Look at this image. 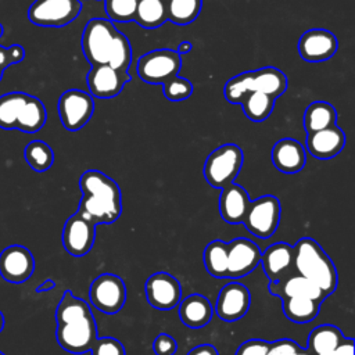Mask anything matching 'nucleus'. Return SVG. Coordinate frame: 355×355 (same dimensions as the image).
<instances>
[{"mask_svg": "<svg viewBox=\"0 0 355 355\" xmlns=\"http://www.w3.org/2000/svg\"><path fill=\"white\" fill-rule=\"evenodd\" d=\"M337 111L326 101L311 103L304 112V128L306 133H313L337 125Z\"/></svg>", "mask_w": 355, "mask_h": 355, "instance_id": "nucleus-26", "label": "nucleus"}, {"mask_svg": "<svg viewBox=\"0 0 355 355\" xmlns=\"http://www.w3.org/2000/svg\"><path fill=\"white\" fill-rule=\"evenodd\" d=\"M343 340V333L333 324H320L308 336V351L312 355L331 354Z\"/></svg>", "mask_w": 355, "mask_h": 355, "instance_id": "nucleus-27", "label": "nucleus"}, {"mask_svg": "<svg viewBox=\"0 0 355 355\" xmlns=\"http://www.w3.org/2000/svg\"><path fill=\"white\" fill-rule=\"evenodd\" d=\"M164 96L171 101H182L191 96L193 85L189 79L175 76L172 80L162 85Z\"/></svg>", "mask_w": 355, "mask_h": 355, "instance_id": "nucleus-39", "label": "nucleus"}, {"mask_svg": "<svg viewBox=\"0 0 355 355\" xmlns=\"http://www.w3.org/2000/svg\"><path fill=\"white\" fill-rule=\"evenodd\" d=\"M129 79L128 72H119L107 64L92 67V71L86 76L90 96L97 98H112L118 96Z\"/></svg>", "mask_w": 355, "mask_h": 355, "instance_id": "nucleus-17", "label": "nucleus"}, {"mask_svg": "<svg viewBox=\"0 0 355 355\" xmlns=\"http://www.w3.org/2000/svg\"><path fill=\"white\" fill-rule=\"evenodd\" d=\"M345 146V133L337 125L308 133L305 151L318 159H329L341 153Z\"/></svg>", "mask_w": 355, "mask_h": 355, "instance_id": "nucleus-18", "label": "nucleus"}, {"mask_svg": "<svg viewBox=\"0 0 355 355\" xmlns=\"http://www.w3.org/2000/svg\"><path fill=\"white\" fill-rule=\"evenodd\" d=\"M0 355H4V354H3V352H1V351H0Z\"/></svg>", "mask_w": 355, "mask_h": 355, "instance_id": "nucleus-53", "label": "nucleus"}, {"mask_svg": "<svg viewBox=\"0 0 355 355\" xmlns=\"http://www.w3.org/2000/svg\"><path fill=\"white\" fill-rule=\"evenodd\" d=\"M187 355H219L216 348L211 344H201L198 347H194Z\"/></svg>", "mask_w": 355, "mask_h": 355, "instance_id": "nucleus-46", "label": "nucleus"}, {"mask_svg": "<svg viewBox=\"0 0 355 355\" xmlns=\"http://www.w3.org/2000/svg\"><path fill=\"white\" fill-rule=\"evenodd\" d=\"M269 291L275 295L283 297H302L315 300L318 302H323L327 297L319 287H316L311 280L302 276H293L290 279H280L279 282L269 283Z\"/></svg>", "mask_w": 355, "mask_h": 355, "instance_id": "nucleus-22", "label": "nucleus"}, {"mask_svg": "<svg viewBox=\"0 0 355 355\" xmlns=\"http://www.w3.org/2000/svg\"><path fill=\"white\" fill-rule=\"evenodd\" d=\"M273 97L259 93V92H251L248 93L240 103L245 116L252 122H262L268 119L273 111L275 105Z\"/></svg>", "mask_w": 355, "mask_h": 355, "instance_id": "nucleus-32", "label": "nucleus"}, {"mask_svg": "<svg viewBox=\"0 0 355 355\" xmlns=\"http://www.w3.org/2000/svg\"><path fill=\"white\" fill-rule=\"evenodd\" d=\"M250 304V290L241 283L232 282L220 288L216 298L215 311L222 320L234 322L248 312Z\"/></svg>", "mask_w": 355, "mask_h": 355, "instance_id": "nucleus-16", "label": "nucleus"}, {"mask_svg": "<svg viewBox=\"0 0 355 355\" xmlns=\"http://www.w3.org/2000/svg\"><path fill=\"white\" fill-rule=\"evenodd\" d=\"M25 57V50L19 44H12L4 47L0 44V80L3 78V71L10 65L19 64Z\"/></svg>", "mask_w": 355, "mask_h": 355, "instance_id": "nucleus-41", "label": "nucleus"}, {"mask_svg": "<svg viewBox=\"0 0 355 355\" xmlns=\"http://www.w3.org/2000/svg\"><path fill=\"white\" fill-rule=\"evenodd\" d=\"M135 1H139V0H135Z\"/></svg>", "mask_w": 355, "mask_h": 355, "instance_id": "nucleus-54", "label": "nucleus"}, {"mask_svg": "<svg viewBox=\"0 0 355 355\" xmlns=\"http://www.w3.org/2000/svg\"><path fill=\"white\" fill-rule=\"evenodd\" d=\"M3 33H4V29H3V25L0 24V37L3 36Z\"/></svg>", "mask_w": 355, "mask_h": 355, "instance_id": "nucleus-51", "label": "nucleus"}, {"mask_svg": "<svg viewBox=\"0 0 355 355\" xmlns=\"http://www.w3.org/2000/svg\"><path fill=\"white\" fill-rule=\"evenodd\" d=\"M136 6L135 0H105V12L111 22H129L135 19Z\"/></svg>", "mask_w": 355, "mask_h": 355, "instance_id": "nucleus-38", "label": "nucleus"}, {"mask_svg": "<svg viewBox=\"0 0 355 355\" xmlns=\"http://www.w3.org/2000/svg\"><path fill=\"white\" fill-rule=\"evenodd\" d=\"M295 355H312L308 349H302V348H300L297 352H295Z\"/></svg>", "mask_w": 355, "mask_h": 355, "instance_id": "nucleus-49", "label": "nucleus"}, {"mask_svg": "<svg viewBox=\"0 0 355 355\" xmlns=\"http://www.w3.org/2000/svg\"><path fill=\"white\" fill-rule=\"evenodd\" d=\"M96 225L75 212L69 216L62 229V245L72 257L86 255L94 244Z\"/></svg>", "mask_w": 355, "mask_h": 355, "instance_id": "nucleus-11", "label": "nucleus"}, {"mask_svg": "<svg viewBox=\"0 0 355 355\" xmlns=\"http://www.w3.org/2000/svg\"><path fill=\"white\" fill-rule=\"evenodd\" d=\"M35 270V258L32 252L19 244L6 247L0 252V276L14 284L26 282Z\"/></svg>", "mask_w": 355, "mask_h": 355, "instance_id": "nucleus-12", "label": "nucleus"}, {"mask_svg": "<svg viewBox=\"0 0 355 355\" xmlns=\"http://www.w3.org/2000/svg\"><path fill=\"white\" fill-rule=\"evenodd\" d=\"M3 327H4V316H3V313H1V311H0V333H1Z\"/></svg>", "mask_w": 355, "mask_h": 355, "instance_id": "nucleus-50", "label": "nucleus"}, {"mask_svg": "<svg viewBox=\"0 0 355 355\" xmlns=\"http://www.w3.org/2000/svg\"><path fill=\"white\" fill-rule=\"evenodd\" d=\"M115 25L105 18L90 19L82 33V50L92 67L107 64L112 40L116 35Z\"/></svg>", "mask_w": 355, "mask_h": 355, "instance_id": "nucleus-5", "label": "nucleus"}, {"mask_svg": "<svg viewBox=\"0 0 355 355\" xmlns=\"http://www.w3.org/2000/svg\"><path fill=\"white\" fill-rule=\"evenodd\" d=\"M24 157L28 165L36 172H44L50 169L54 162V153L51 147L42 140H33L28 143L24 150Z\"/></svg>", "mask_w": 355, "mask_h": 355, "instance_id": "nucleus-34", "label": "nucleus"}, {"mask_svg": "<svg viewBox=\"0 0 355 355\" xmlns=\"http://www.w3.org/2000/svg\"><path fill=\"white\" fill-rule=\"evenodd\" d=\"M293 263L300 276L311 280L326 295L336 291L338 276L333 261L311 237H302L293 247Z\"/></svg>", "mask_w": 355, "mask_h": 355, "instance_id": "nucleus-2", "label": "nucleus"}, {"mask_svg": "<svg viewBox=\"0 0 355 355\" xmlns=\"http://www.w3.org/2000/svg\"><path fill=\"white\" fill-rule=\"evenodd\" d=\"M80 11V0H35L28 10V18L39 26L60 28L72 22Z\"/></svg>", "mask_w": 355, "mask_h": 355, "instance_id": "nucleus-6", "label": "nucleus"}, {"mask_svg": "<svg viewBox=\"0 0 355 355\" xmlns=\"http://www.w3.org/2000/svg\"><path fill=\"white\" fill-rule=\"evenodd\" d=\"M24 92H10L0 96V128L6 130L15 129V121L19 107L25 98Z\"/></svg>", "mask_w": 355, "mask_h": 355, "instance_id": "nucleus-36", "label": "nucleus"}, {"mask_svg": "<svg viewBox=\"0 0 355 355\" xmlns=\"http://www.w3.org/2000/svg\"><path fill=\"white\" fill-rule=\"evenodd\" d=\"M294 258L293 247L287 243H275L269 245L261 254V262L263 272L270 282H279L283 273L291 266Z\"/></svg>", "mask_w": 355, "mask_h": 355, "instance_id": "nucleus-21", "label": "nucleus"}, {"mask_svg": "<svg viewBox=\"0 0 355 355\" xmlns=\"http://www.w3.org/2000/svg\"><path fill=\"white\" fill-rule=\"evenodd\" d=\"M252 92L251 86V72H243L230 78L223 89L225 98L232 104H240L241 100Z\"/></svg>", "mask_w": 355, "mask_h": 355, "instance_id": "nucleus-37", "label": "nucleus"}, {"mask_svg": "<svg viewBox=\"0 0 355 355\" xmlns=\"http://www.w3.org/2000/svg\"><path fill=\"white\" fill-rule=\"evenodd\" d=\"M250 72L252 92H259L277 98L287 89V78L279 68L263 67Z\"/></svg>", "mask_w": 355, "mask_h": 355, "instance_id": "nucleus-25", "label": "nucleus"}, {"mask_svg": "<svg viewBox=\"0 0 355 355\" xmlns=\"http://www.w3.org/2000/svg\"><path fill=\"white\" fill-rule=\"evenodd\" d=\"M333 355H354V338L343 337L340 344L333 351Z\"/></svg>", "mask_w": 355, "mask_h": 355, "instance_id": "nucleus-45", "label": "nucleus"}, {"mask_svg": "<svg viewBox=\"0 0 355 355\" xmlns=\"http://www.w3.org/2000/svg\"><path fill=\"white\" fill-rule=\"evenodd\" d=\"M300 349L298 344L290 338H280L270 343L266 355H295Z\"/></svg>", "mask_w": 355, "mask_h": 355, "instance_id": "nucleus-44", "label": "nucleus"}, {"mask_svg": "<svg viewBox=\"0 0 355 355\" xmlns=\"http://www.w3.org/2000/svg\"><path fill=\"white\" fill-rule=\"evenodd\" d=\"M93 97L83 90H65L58 98V115L67 130L76 132L82 129L93 116Z\"/></svg>", "mask_w": 355, "mask_h": 355, "instance_id": "nucleus-8", "label": "nucleus"}, {"mask_svg": "<svg viewBox=\"0 0 355 355\" xmlns=\"http://www.w3.org/2000/svg\"><path fill=\"white\" fill-rule=\"evenodd\" d=\"M90 302L98 311L112 315L122 309L126 301V286L123 280L112 273L97 276L89 290Z\"/></svg>", "mask_w": 355, "mask_h": 355, "instance_id": "nucleus-9", "label": "nucleus"}, {"mask_svg": "<svg viewBox=\"0 0 355 355\" xmlns=\"http://www.w3.org/2000/svg\"><path fill=\"white\" fill-rule=\"evenodd\" d=\"M90 351L92 355H126L122 343L112 337L97 338Z\"/></svg>", "mask_w": 355, "mask_h": 355, "instance_id": "nucleus-40", "label": "nucleus"}, {"mask_svg": "<svg viewBox=\"0 0 355 355\" xmlns=\"http://www.w3.org/2000/svg\"><path fill=\"white\" fill-rule=\"evenodd\" d=\"M57 341L61 348L73 354H83L92 349L97 340V327L93 315L57 324Z\"/></svg>", "mask_w": 355, "mask_h": 355, "instance_id": "nucleus-10", "label": "nucleus"}, {"mask_svg": "<svg viewBox=\"0 0 355 355\" xmlns=\"http://www.w3.org/2000/svg\"><path fill=\"white\" fill-rule=\"evenodd\" d=\"M89 315H93L90 311V306L86 301L82 298L75 297L71 291H65L61 297V301L57 305L55 309V320L57 324L73 322L82 318H86Z\"/></svg>", "mask_w": 355, "mask_h": 355, "instance_id": "nucleus-31", "label": "nucleus"}, {"mask_svg": "<svg viewBox=\"0 0 355 355\" xmlns=\"http://www.w3.org/2000/svg\"><path fill=\"white\" fill-rule=\"evenodd\" d=\"M259 247L244 237L227 243V277L240 279L251 273L261 262Z\"/></svg>", "mask_w": 355, "mask_h": 355, "instance_id": "nucleus-13", "label": "nucleus"}, {"mask_svg": "<svg viewBox=\"0 0 355 355\" xmlns=\"http://www.w3.org/2000/svg\"><path fill=\"white\" fill-rule=\"evenodd\" d=\"M204 265L207 272L216 279H227V243L214 240L204 250Z\"/></svg>", "mask_w": 355, "mask_h": 355, "instance_id": "nucleus-30", "label": "nucleus"}, {"mask_svg": "<svg viewBox=\"0 0 355 355\" xmlns=\"http://www.w3.org/2000/svg\"><path fill=\"white\" fill-rule=\"evenodd\" d=\"M153 351L155 355H175L178 351V343L172 336L161 333L153 341Z\"/></svg>", "mask_w": 355, "mask_h": 355, "instance_id": "nucleus-42", "label": "nucleus"}, {"mask_svg": "<svg viewBox=\"0 0 355 355\" xmlns=\"http://www.w3.org/2000/svg\"><path fill=\"white\" fill-rule=\"evenodd\" d=\"M297 47L304 61L322 62L336 54L338 42L333 32L322 28H315L301 35Z\"/></svg>", "mask_w": 355, "mask_h": 355, "instance_id": "nucleus-14", "label": "nucleus"}, {"mask_svg": "<svg viewBox=\"0 0 355 355\" xmlns=\"http://www.w3.org/2000/svg\"><path fill=\"white\" fill-rule=\"evenodd\" d=\"M320 302L302 297H283V312L294 323H308L319 313Z\"/></svg>", "mask_w": 355, "mask_h": 355, "instance_id": "nucleus-29", "label": "nucleus"}, {"mask_svg": "<svg viewBox=\"0 0 355 355\" xmlns=\"http://www.w3.org/2000/svg\"><path fill=\"white\" fill-rule=\"evenodd\" d=\"M212 305L207 297L201 294H190L180 301L179 316L183 324L191 329H201L211 322Z\"/></svg>", "mask_w": 355, "mask_h": 355, "instance_id": "nucleus-23", "label": "nucleus"}, {"mask_svg": "<svg viewBox=\"0 0 355 355\" xmlns=\"http://www.w3.org/2000/svg\"><path fill=\"white\" fill-rule=\"evenodd\" d=\"M79 187L83 193L79 202V212L94 225L114 223L122 212L119 186L114 179L97 169L82 173Z\"/></svg>", "mask_w": 355, "mask_h": 355, "instance_id": "nucleus-1", "label": "nucleus"}, {"mask_svg": "<svg viewBox=\"0 0 355 355\" xmlns=\"http://www.w3.org/2000/svg\"><path fill=\"white\" fill-rule=\"evenodd\" d=\"M46 118L47 112L42 100L26 93L17 115L15 129L25 133H36L44 126Z\"/></svg>", "mask_w": 355, "mask_h": 355, "instance_id": "nucleus-24", "label": "nucleus"}, {"mask_svg": "<svg viewBox=\"0 0 355 355\" xmlns=\"http://www.w3.org/2000/svg\"><path fill=\"white\" fill-rule=\"evenodd\" d=\"M201 7L202 0H166V19L178 25L191 24Z\"/></svg>", "mask_w": 355, "mask_h": 355, "instance_id": "nucleus-33", "label": "nucleus"}, {"mask_svg": "<svg viewBox=\"0 0 355 355\" xmlns=\"http://www.w3.org/2000/svg\"><path fill=\"white\" fill-rule=\"evenodd\" d=\"M146 295L151 306L157 309H171L180 302L182 286L172 275L157 272L146 282Z\"/></svg>", "mask_w": 355, "mask_h": 355, "instance_id": "nucleus-15", "label": "nucleus"}, {"mask_svg": "<svg viewBox=\"0 0 355 355\" xmlns=\"http://www.w3.org/2000/svg\"><path fill=\"white\" fill-rule=\"evenodd\" d=\"M272 162L283 173H298L306 162L305 147L295 139H280L272 147Z\"/></svg>", "mask_w": 355, "mask_h": 355, "instance_id": "nucleus-19", "label": "nucleus"}, {"mask_svg": "<svg viewBox=\"0 0 355 355\" xmlns=\"http://www.w3.org/2000/svg\"><path fill=\"white\" fill-rule=\"evenodd\" d=\"M191 43L190 42H182L180 44H179V49H178V53L179 54H182V53H187V51H190L191 50Z\"/></svg>", "mask_w": 355, "mask_h": 355, "instance_id": "nucleus-48", "label": "nucleus"}, {"mask_svg": "<svg viewBox=\"0 0 355 355\" xmlns=\"http://www.w3.org/2000/svg\"><path fill=\"white\" fill-rule=\"evenodd\" d=\"M130 61H132L130 43L123 33L116 32L108 53L107 65L119 72H128Z\"/></svg>", "mask_w": 355, "mask_h": 355, "instance_id": "nucleus-35", "label": "nucleus"}, {"mask_svg": "<svg viewBox=\"0 0 355 355\" xmlns=\"http://www.w3.org/2000/svg\"><path fill=\"white\" fill-rule=\"evenodd\" d=\"M250 201L244 187L236 183L223 187L219 196V214L222 219L230 225L243 223Z\"/></svg>", "mask_w": 355, "mask_h": 355, "instance_id": "nucleus-20", "label": "nucleus"}, {"mask_svg": "<svg viewBox=\"0 0 355 355\" xmlns=\"http://www.w3.org/2000/svg\"><path fill=\"white\" fill-rule=\"evenodd\" d=\"M55 287V283L51 280V279H47V280H44L40 286H37V288H36V293H43V291H49V290H51V288H54Z\"/></svg>", "mask_w": 355, "mask_h": 355, "instance_id": "nucleus-47", "label": "nucleus"}, {"mask_svg": "<svg viewBox=\"0 0 355 355\" xmlns=\"http://www.w3.org/2000/svg\"><path fill=\"white\" fill-rule=\"evenodd\" d=\"M135 21L146 28H159L166 21V0H139Z\"/></svg>", "mask_w": 355, "mask_h": 355, "instance_id": "nucleus-28", "label": "nucleus"}, {"mask_svg": "<svg viewBox=\"0 0 355 355\" xmlns=\"http://www.w3.org/2000/svg\"><path fill=\"white\" fill-rule=\"evenodd\" d=\"M182 67L180 54L171 49L146 53L137 61V75L148 85H164L178 76Z\"/></svg>", "mask_w": 355, "mask_h": 355, "instance_id": "nucleus-4", "label": "nucleus"}, {"mask_svg": "<svg viewBox=\"0 0 355 355\" xmlns=\"http://www.w3.org/2000/svg\"><path fill=\"white\" fill-rule=\"evenodd\" d=\"M270 343L259 338L244 341L236 351V355H266Z\"/></svg>", "mask_w": 355, "mask_h": 355, "instance_id": "nucleus-43", "label": "nucleus"}, {"mask_svg": "<svg viewBox=\"0 0 355 355\" xmlns=\"http://www.w3.org/2000/svg\"><path fill=\"white\" fill-rule=\"evenodd\" d=\"M243 151L237 144L226 143L216 147L205 159L204 178L215 189H223L232 183L243 166Z\"/></svg>", "mask_w": 355, "mask_h": 355, "instance_id": "nucleus-3", "label": "nucleus"}, {"mask_svg": "<svg viewBox=\"0 0 355 355\" xmlns=\"http://www.w3.org/2000/svg\"><path fill=\"white\" fill-rule=\"evenodd\" d=\"M280 212V201L275 196H262L250 201L243 223L251 234L268 239L279 226Z\"/></svg>", "mask_w": 355, "mask_h": 355, "instance_id": "nucleus-7", "label": "nucleus"}, {"mask_svg": "<svg viewBox=\"0 0 355 355\" xmlns=\"http://www.w3.org/2000/svg\"><path fill=\"white\" fill-rule=\"evenodd\" d=\"M318 355H333V352L331 354H318Z\"/></svg>", "mask_w": 355, "mask_h": 355, "instance_id": "nucleus-52", "label": "nucleus"}]
</instances>
